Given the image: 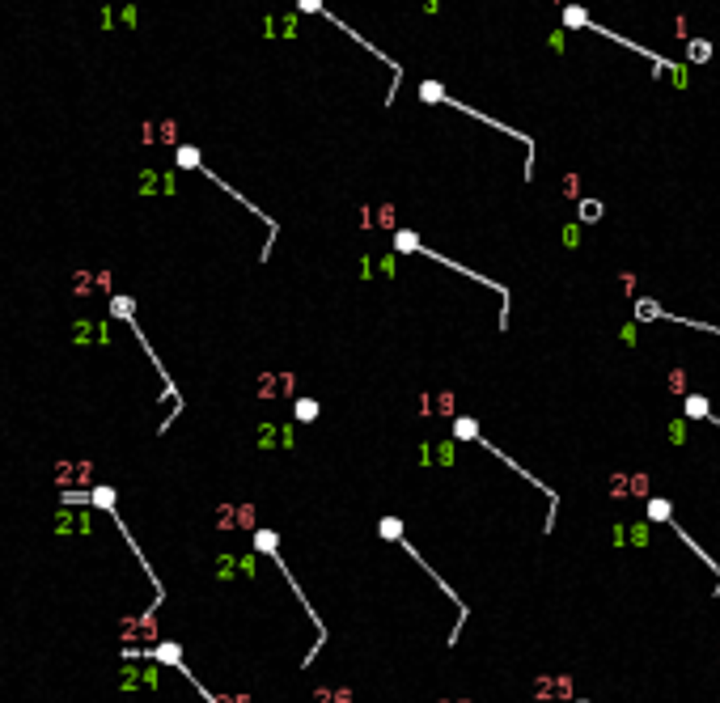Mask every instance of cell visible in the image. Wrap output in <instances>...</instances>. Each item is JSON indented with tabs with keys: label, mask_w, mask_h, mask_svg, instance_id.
<instances>
[{
	"label": "cell",
	"mask_w": 720,
	"mask_h": 703,
	"mask_svg": "<svg viewBox=\"0 0 720 703\" xmlns=\"http://www.w3.org/2000/svg\"><path fill=\"white\" fill-rule=\"evenodd\" d=\"M568 695H572V678H568V673H542V678H534V699L559 703Z\"/></svg>",
	"instance_id": "6da1fadb"
},
{
	"label": "cell",
	"mask_w": 720,
	"mask_h": 703,
	"mask_svg": "<svg viewBox=\"0 0 720 703\" xmlns=\"http://www.w3.org/2000/svg\"><path fill=\"white\" fill-rule=\"evenodd\" d=\"M89 479H93V462H89V458L56 462V483H60V487H77V483H89Z\"/></svg>",
	"instance_id": "7a4b0ae2"
},
{
	"label": "cell",
	"mask_w": 720,
	"mask_h": 703,
	"mask_svg": "<svg viewBox=\"0 0 720 703\" xmlns=\"http://www.w3.org/2000/svg\"><path fill=\"white\" fill-rule=\"evenodd\" d=\"M216 521H220V530L251 525V521H255V509H251V505H220V509H216Z\"/></svg>",
	"instance_id": "3957f363"
},
{
	"label": "cell",
	"mask_w": 720,
	"mask_h": 703,
	"mask_svg": "<svg viewBox=\"0 0 720 703\" xmlns=\"http://www.w3.org/2000/svg\"><path fill=\"white\" fill-rule=\"evenodd\" d=\"M614 496H649L644 474H614Z\"/></svg>",
	"instance_id": "277c9868"
},
{
	"label": "cell",
	"mask_w": 720,
	"mask_h": 703,
	"mask_svg": "<svg viewBox=\"0 0 720 703\" xmlns=\"http://www.w3.org/2000/svg\"><path fill=\"white\" fill-rule=\"evenodd\" d=\"M93 284H102V280H97V275H89V271H77V275H72V292H77V297L93 292Z\"/></svg>",
	"instance_id": "5b68a950"
},
{
	"label": "cell",
	"mask_w": 720,
	"mask_h": 703,
	"mask_svg": "<svg viewBox=\"0 0 720 703\" xmlns=\"http://www.w3.org/2000/svg\"><path fill=\"white\" fill-rule=\"evenodd\" d=\"M178 132H174V123L165 119V123H157V128H144V140H174Z\"/></svg>",
	"instance_id": "8992f818"
},
{
	"label": "cell",
	"mask_w": 720,
	"mask_h": 703,
	"mask_svg": "<svg viewBox=\"0 0 720 703\" xmlns=\"http://www.w3.org/2000/svg\"><path fill=\"white\" fill-rule=\"evenodd\" d=\"M314 703H352V691H318Z\"/></svg>",
	"instance_id": "52a82bcc"
},
{
	"label": "cell",
	"mask_w": 720,
	"mask_h": 703,
	"mask_svg": "<svg viewBox=\"0 0 720 703\" xmlns=\"http://www.w3.org/2000/svg\"><path fill=\"white\" fill-rule=\"evenodd\" d=\"M93 505L111 509V505H115V492H111V487H97V492H93Z\"/></svg>",
	"instance_id": "ba28073f"
},
{
	"label": "cell",
	"mask_w": 720,
	"mask_h": 703,
	"mask_svg": "<svg viewBox=\"0 0 720 703\" xmlns=\"http://www.w3.org/2000/svg\"><path fill=\"white\" fill-rule=\"evenodd\" d=\"M229 703H251V699H246V695H233V699H229Z\"/></svg>",
	"instance_id": "9c48e42d"
},
{
	"label": "cell",
	"mask_w": 720,
	"mask_h": 703,
	"mask_svg": "<svg viewBox=\"0 0 720 703\" xmlns=\"http://www.w3.org/2000/svg\"><path fill=\"white\" fill-rule=\"evenodd\" d=\"M441 703H470V699H441Z\"/></svg>",
	"instance_id": "30bf717a"
},
{
	"label": "cell",
	"mask_w": 720,
	"mask_h": 703,
	"mask_svg": "<svg viewBox=\"0 0 720 703\" xmlns=\"http://www.w3.org/2000/svg\"><path fill=\"white\" fill-rule=\"evenodd\" d=\"M716 657H720V648H716Z\"/></svg>",
	"instance_id": "8fae6325"
}]
</instances>
